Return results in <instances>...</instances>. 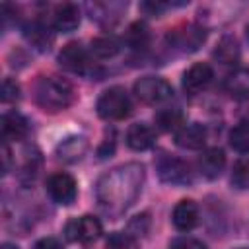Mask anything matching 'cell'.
I'll return each mask as SVG.
<instances>
[{
	"mask_svg": "<svg viewBox=\"0 0 249 249\" xmlns=\"http://www.w3.org/2000/svg\"><path fill=\"white\" fill-rule=\"evenodd\" d=\"M142 183L144 165L136 161L123 163L99 177L95 185V198L109 218H119L136 202Z\"/></svg>",
	"mask_w": 249,
	"mask_h": 249,
	"instance_id": "obj_1",
	"label": "cell"
},
{
	"mask_svg": "<svg viewBox=\"0 0 249 249\" xmlns=\"http://www.w3.org/2000/svg\"><path fill=\"white\" fill-rule=\"evenodd\" d=\"M35 101L49 113L64 111L74 101V89L60 76H43L35 86Z\"/></svg>",
	"mask_w": 249,
	"mask_h": 249,
	"instance_id": "obj_2",
	"label": "cell"
},
{
	"mask_svg": "<svg viewBox=\"0 0 249 249\" xmlns=\"http://www.w3.org/2000/svg\"><path fill=\"white\" fill-rule=\"evenodd\" d=\"M95 109H97V115L105 121H123L130 115L132 101L124 88L113 86L99 95Z\"/></svg>",
	"mask_w": 249,
	"mask_h": 249,
	"instance_id": "obj_3",
	"label": "cell"
},
{
	"mask_svg": "<svg viewBox=\"0 0 249 249\" xmlns=\"http://www.w3.org/2000/svg\"><path fill=\"white\" fill-rule=\"evenodd\" d=\"M134 95L146 105H158L173 95V88L160 76H144L134 82Z\"/></svg>",
	"mask_w": 249,
	"mask_h": 249,
	"instance_id": "obj_4",
	"label": "cell"
},
{
	"mask_svg": "<svg viewBox=\"0 0 249 249\" xmlns=\"http://www.w3.org/2000/svg\"><path fill=\"white\" fill-rule=\"evenodd\" d=\"M156 171L163 183H171V185H187L193 179L189 163L177 156H171V154H160L158 156Z\"/></svg>",
	"mask_w": 249,
	"mask_h": 249,
	"instance_id": "obj_5",
	"label": "cell"
},
{
	"mask_svg": "<svg viewBox=\"0 0 249 249\" xmlns=\"http://www.w3.org/2000/svg\"><path fill=\"white\" fill-rule=\"evenodd\" d=\"M47 193L56 204H64V206L72 204L76 200V195H78L76 179L70 173H64V171L53 173L47 179Z\"/></svg>",
	"mask_w": 249,
	"mask_h": 249,
	"instance_id": "obj_6",
	"label": "cell"
},
{
	"mask_svg": "<svg viewBox=\"0 0 249 249\" xmlns=\"http://www.w3.org/2000/svg\"><path fill=\"white\" fill-rule=\"evenodd\" d=\"M66 237L70 241H80V243H91L95 241L103 228L101 222L95 216H82V218H74L66 224Z\"/></svg>",
	"mask_w": 249,
	"mask_h": 249,
	"instance_id": "obj_7",
	"label": "cell"
},
{
	"mask_svg": "<svg viewBox=\"0 0 249 249\" xmlns=\"http://www.w3.org/2000/svg\"><path fill=\"white\" fill-rule=\"evenodd\" d=\"M58 64L70 72H76V74H91V62L88 58V53L76 41H72L60 49Z\"/></svg>",
	"mask_w": 249,
	"mask_h": 249,
	"instance_id": "obj_8",
	"label": "cell"
},
{
	"mask_svg": "<svg viewBox=\"0 0 249 249\" xmlns=\"http://www.w3.org/2000/svg\"><path fill=\"white\" fill-rule=\"evenodd\" d=\"M212 78H214L212 66L206 62H196L183 74V89L189 95H196L210 86Z\"/></svg>",
	"mask_w": 249,
	"mask_h": 249,
	"instance_id": "obj_9",
	"label": "cell"
},
{
	"mask_svg": "<svg viewBox=\"0 0 249 249\" xmlns=\"http://www.w3.org/2000/svg\"><path fill=\"white\" fill-rule=\"evenodd\" d=\"M156 144V130L148 123H134L126 130V146L134 152L150 150Z\"/></svg>",
	"mask_w": 249,
	"mask_h": 249,
	"instance_id": "obj_10",
	"label": "cell"
},
{
	"mask_svg": "<svg viewBox=\"0 0 249 249\" xmlns=\"http://www.w3.org/2000/svg\"><path fill=\"white\" fill-rule=\"evenodd\" d=\"M29 134V123L23 115L12 111V113H4L2 117V138L4 142H19Z\"/></svg>",
	"mask_w": 249,
	"mask_h": 249,
	"instance_id": "obj_11",
	"label": "cell"
},
{
	"mask_svg": "<svg viewBox=\"0 0 249 249\" xmlns=\"http://www.w3.org/2000/svg\"><path fill=\"white\" fill-rule=\"evenodd\" d=\"M171 220L179 231H191L198 224V206L195 204V200H189V198L179 200L173 208Z\"/></svg>",
	"mask_w": 249,
	"mask_h": 249,
	"instance_id": "obj_12",
	"label": "cell"
},
{
	"mask_svg": "<svg viewBox=\"0 0 249 249\" xmlns=\"http://www.w3.org/2000/svg\"><path fill=\"white\" fill-rule=\"evenodd\" d=\"M53 25L56 31L70 33L80 25V8L72 2L58 4L53 12Z\"/></svg>",
	"mask_w": 249,
	"mask_h": 249,
	"instance_id": "obj_13",
	"label": "cell"
},
{
	"mask_svg": "<svg viewBox=\"0 0 249 249\" xmlns=\"http://www.w3.org/2000/svg\"><path fill=\"white\" fill-rule=\"evenodd\" d=\"M175 144L185 150H200L206 144V128L200 123L185 124L179 132H175Z\"/></svg>",
	"mask_w": 249,
	"mask_h": 249,
	"instance_id": "obj_14",
	"label": "cell"
},
{
	"mask_svg": "<svg viewBox=\"0 0 249 249\" xmlns=\"http://www.w3.org/2000/svg\"><path fill=\"white\" fill-rule=\"evenodd\" d=\"M226 167V156L220 148H208L198 158V169L206 179H216Z\"/></svg>",
	"mask_w": 249,
	"mask_h": 249,
	"instance_id": "obj_15",
	"label": "cell"
},
{
	"mask_svg": "<svg viewBox=\"0 0 249 249\" xmlns=\"http://www.w3.org/2000/svg\"><path fill=\"white\" fill-rule=\"evenodd\" d=\"M23 35L25 39L39 51H49L51 45H53V39L54 35L51 33V27L45 25L43 21L35 19V21H29L25 27H23Z\"/></svg>",
	"mask_w": 249,
	"mask_h": 249,
	"instance_id": "obj_16",
	"label": "cell"
},
{
	"mask_svg": "<svg viewBox=\"0 0 249 249\" xmlns=\"http://www.w3.org/2000/svg\"><path fill=\"white\" fill-rule=\"evenodd\" d=\"M224 88L233 97H239V99L249 97V68H233L226 76Z\"/></svg>",
	"mask_w": 249,
	"mask_h": 249,
	"instance_id": "obj_17",
	"label": "cell"
},
{
	"mask_svg": "<svg viewBox=\"0 0 249 249\" xmlns=\"http://www.w3.org/2000/svg\"><path fill=\"white\" fill-rule=\"evenodd\" d=\"M156 126L163 132H179L185 126V115L179 107H165L160 109L154 117Z\"/></svg>",
	"mask_w": 249,
	"mask_h": 249,
	"instance_id": "obj_18",
	"label": "cell"
},
{
	"mask_svg": "<svg viewBox=\"0 0 249 249\" xmlns=\"http://www.w3.org/2000/svg\"><path fill=\"white\" fill-rule=\"evenodd\" d=\"M204 37H206L204 29H200L196 25H187L181 31H175L171 41L175 43V47H179L183 51H196L200 47V43L204 41Z\"/></svg>",
	"mask_w": 249,
	"mask_h": 249,
	"instance_id": "obj_19",
	"label": "cell"
},
{
	"mask_svg": "<svg viewBox=\"0 0 249 249\" xmlns=\"http://www.w3.org/2000/svg\"><path fill=\"white\" fill-rule=\"evenodd\" d=\"M88 150V142L84 136H68L66 140H62L56 148V156L68 163L78 161Z\"/></svg>",
	"mask_w": 249,
	"mask_h": 249,
	"instance_id": "obj_20",
	"label": "cell"
},
{
	"mask_svg": "<svg viewBox=\"0 0 249 249\" xmlns=\"http://www.w3.org/2000/svg\"><path fill=\"white\" fill-rule=\"evenodd\" d=\"M239 54H241L239 43H237V39L231 37V35L222 37V39L218 41L216 49H214V58H216L218 62H222V64H235V62L239 60Z\"/></svg>",
	"mask_w": 249,
	"mask_h": 249,
	"instance_id": "obj_21",
	"label": "cell"
},
{
	"mask_svg": "<svg viewBox=\"0 0 249 249\" xmlns=\"http://www.w3.org/2000/svg\"><path fill=\"white\" fill-rule=\"evenodd\" d=\"M124 43L134 51H144L150 45V29L144 21H134L124 33Z\"/></svg>",
	"mask_w": 249,
	"mask_h": 249,
	"instance_id": "obj_22",
	"label": "cell"
},
{
	"mask_svg": "<svg viewBox=\"0 0 249 249\" xmlns=\"http://www.w3.org/2000/svg\"><path fill=\"white\" fill-rule=\"evenodd\" d=\"M230 146L239 154H247L249 152V123L247 121L237 123L230 130Z\"/></svg>",
	"mask_w": 249,
	"mask_h": 249,
	"instance_id": "obj_23",
	"label": "cell"
},
{
	"mask_svg": "<svg viewBox=\"0 0 249 249\" xmlns=\"http://www.w3.org/2000/svg\"><path fill=\"white\" fill-rule=\"evenodd\" d=\"M119 49H121L119 47V41L113 39V37H107V35L95 37L91 41V53L97 58H113L119 53Z\"/></svg>",
	"mask_w": 249,
	"mask_h": 249,
	"instance_id": "obj_24",
	"label": "cell"
},
{
	"mask_svg": "<svg viewBox=\"0 0 249 249\" xmlns=\"http://www.w3.org/2000/svg\"><path fill=\"white\" fill-rule=\"evenodd\" d=\"M136 241L128 231H115L107 237L105 247L107 249H136Z\"/></svg>",
	"mask_w": 249,
	"mask_h": 249,
	"instance_id": "obj_25",
	"label": "cell"
},
{
	"mask_svg": "<svg viewBox=\"0 0 249 249\" xmlns=\"http://www.w3.org/2000/svg\"><path fill=\"white\" fill-rule=\"evenodd\" d=\"M231 183L237 189H249V160H239L231 171Z\"/></svg>",
	"mask_w": 249,
	"mask_h": 249,
	"instance_id": "obj_26",
	"label": "cell"
},
{
	"mask_svg": "<svg viewBox=\"0 0 249 249\" xmlns=\"http://www.w3.org/2000/svg\"><path fill=\"white\" fill-rule=\"evenodd\" d=\"M148 230H150V216H148V214H140V216H134V218L130 220L126 231H128L134 239H138V237H144V235L148 233Z\"/></svg>",
	"mask_w": 249,
	"mask_h": 249,
	"instance_id": "obj_27",
	"label": "cell"
},
{
	"mask_svg": "<svg viewBox=\"0 0 249 249\" xmlns=\"http://www.w3.org/2000/svg\"><path fill=\"white\" fill-rule=\"evenodd\" d=\"M19 99V84L12 78H4L2 82V101L4 103H16Z\"/></svg>",
	"mask_w": 249,
	"mask_h": 249,
	"instance_id": "obj_28",
	"label": "cell"
},
{
	"mask_svg": "<svg viewBox=\"0 0 249 249\" xmlns=\"http://www.w3.org/2000/svg\"><path fill=\"white\" fill-rule=\"evenodd\" d=\"M171 249H208L202 241L198 239H193V237H181V239H175L171 243Z\"/></svg>",
	"mask_w": 249,
	"mask_h": 249,
	"instance_id": "obj_29",
	"label": "cell"
},
{
	"mask_svg": "<svg viewBox=\"0 0 249 249\" xmlns=\"http://www.w3.org/2000/svg\"><path fill=\"white\" fill-rule=\"evenodd\" d=\"M33 249H62V245L56 237H43L33 245Z\"/></svg>",
	"mask_w": 249,
	"mask_h": 249,
	"instance_id": "obj_30",
	"label": "cell"
},
{
	"mask_svg": "<svg viewBox=\"0 0 249 249\" xmlns=\"http://www.w3.org/2000/svg\"><path fill=\"white\" fill-rule=\"evenodd\" d=\"M2 158H4V173L10 171V148L8 144L4 142V148H2Z\"/></svg>",
	"mask_w": 249,
	"mask_h": 249,
	"instance_id": "obj_31",
	"label": "cell"
},
{
	"mask_svg": "<svg viewBox=\"0 0 249 249\" xmlns=\"http://www.w3.org/2000/svg\"><path fill=\"white\" fill-rule=\"evenodd\" d=\"M2 249H18V245H14V243H4Z\"/></svg>",
	"mask_w": 249,
	"mask_h": 249,
	"instance_id": "obj_32",
	"label": "cell"
},
{
	"mask_svg": "<svg viewBox=\"0 0 249 249\" xmlns=\"http://www.w3.org/2000/svg\"><path fill=\"white\" fill-rule=\"evenodd\" d=\"M247 41H249V25H247Z\"/></svg>",
	"mask_w": 249,
	"mask_h": 249,
	"instance_id": "obj_33",
	"label": "cell"
}]
</instances>
